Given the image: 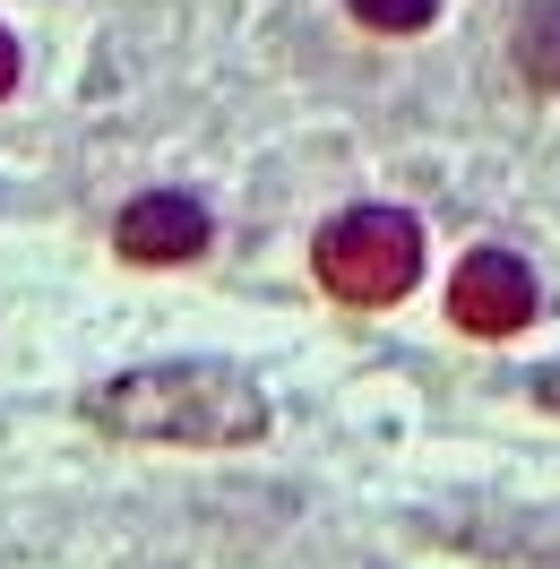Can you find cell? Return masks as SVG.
<instances>
[{"label":"cell","instance_id":"obj_2","mask_svg":"<svg viewBox=\"0 0 560 569\" xmlns=\"http://www.w3.org/2000/svg\"><path fill=\"white\" fill-rule=\"evenodd\" d=\"M422 277V224L406 208H346L319 233V284L337 302H397Z\"/></svg>","mask_w":560,"mask_h":569},{"label":"cell","instance_id":"obj_8","mask_svg":"<svg viewBox=\"0 0 560 569\" xmlns=\"http://www.w3.org/2000/svg\"><path fill=\"white\" fill-rule=\"evenodd\" d=\"M9 87H18V43L0 36V96H9Z\"/></svg>","mask_w":560,"mask_h":569},{"label":"cell","instance_id":"obj_3","mask_svg":"<svg viewBox=\"0 0 560 569\" xmlns=\"http://www.w3.org/2000/svg\"><path fill=\"white\" fill-rule=\"evenodd\" d=\"M449 320L474 328V337H509V328L534 320V277H526V259L509 250H474L449 284Z\"/></svg>","mask_w":560,"mask_h":569},{"label":"cell","instance_id":"obj_5","mask_svg":"<svg viewBox=\"0 0 560 569\" xmlns=\"http://www.w3.org/2000/svg\"><path fill=\"white\" fill-rule=\"evenodd\" d=\"M518 70L560 96V0H534L518 18Z\"/></svg>","mask_w":560,"mask_h":569},{"label":"cell","instance_id":"obj_7","mask_svg":"<svg viewBox=\"0 0 560 569\" xmlns=\"http://www.w3.org/2000/svg\"><path fill=\"white\" fill-rule=\"evenodd\" d=\"M534 397H543V406L560 415V362H543V371H534Z\"/></svg>","mask_w":560,"mask_h":569},{"label":"cell","instance_id":"obj_1","mask_svg":"<svg viewBox=\"0 0 560 569\" xmlns=\"http://www.w3.org/2000/svg\"><path fill=\"white\" fill-rule=\"evenodd\" d=\"M78 415L112 440H181V449H250L268 431V397L233 362H147L78 397Z\"/></svg>","mask_w":560,"mask_h":569},{"label":"cell","instance_id":"obj_6","mask_svg":"<svg viewBox=\"0 0 560 569\" xmlns=\"http://www.w3.org/2000/svg\"><path fill=\"white\" fill-rule=\"evenodd\" d=\"M362 27H380V36H414V27H431V9L440 0H346Z\"/></svg>","mask_w":560,"mask_h":569},{"label":"cell","instance_id":"obj_4","mask_svg":"<svg viewBox=\"0 0 560 569\" xmlns=\"http://www.w3.org/2000/svg\"><path fill=\"white\" fill-rule=\"evenodd\" d=\"M112 242L130 250L139 268L199 259V250H208V208H199V199H181V190H147V199H130V208H121Z\"/></svg>","mask_w":560,"mask_h":569}]
</instances>
